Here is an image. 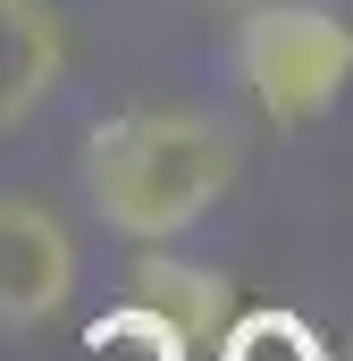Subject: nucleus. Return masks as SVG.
I'll use <instances>...</instances> for the list:
<instances>
[{
  "instance_id": "nucleus-2",
  "label": "nucleus",
  "mask_w": 353,
  "mask_h": 361,
  "mask_svg": "<svg viewBox=\"0 0 353 361\" xmlns=\"http://www.w3.org/2000/svg\"><path fill=\"white\" fill-rule=\"evenodd\" d=\"M236 85L277 135L320 126L353 85V25L320 0H244L236 17Z\"/></svg>"
},
{
  "instance_id": "nucleus-1",
  "label": "nucleus",
  "mask_w": 353,
  "mask_h": 361,
  "mask_svg": "<svg viewBox=\"0 0 353 361\" xmlns=\"http://www.w3.org/2000/svg\"><path fill=\"white\" fill-rule=\"evenodd\" d=\"M236 177H244V135L193 101L109 109L76 152L85 210L126 244H176L236 193Z\"/></svg>"
},
{
  "instance_id": "nucleus-8",
  "label": "nucleus",
  "mask_w": 353,
  "mask_h": 361,
  "mask_svg": "<svg viewBox=\"0 0 353 361\" xmlns=\"http://www.w3.org/2000/svg\"><path fill=\"white\" fill-rule=\"evenodd\" d=\"M345 361H353V353H345Z\"/></svg>"
},
{
  "instance_id": "nucleus-7",
  "label": "nucleus",
  "mask_w": 353,
  "mask_h": 361,
  "mask_svg": "<svg viewBox=\"0 0 353 361\" xmlns=\"http://www.w3.org/2000/svg\"><path fill=\"white\" fill-rule=\"evenodd\" d=\"M236 8H244V0H236Z\"/></svg>"
},
{
  "instance_id": "nucleus-5",
  "label": "nucleus",
  "mask_w": 353,
  "mask_h": 361,
  "mask_svg": "<svg viewBox=\"0 0 353 361\" xmlns=\"http://www.w3.org/2000/svg\"><path fill=\"white\" fill-rule=\"evenodd\" d=\"M68 85V17L59 0H0V135L34 126Z\"/></svg>"
},
{
  "instance_id": "nucleus-6",
  "label": "nucleus",
  "mask_w": 353,
  "mask_h": 361,
  "mask_svg": "<svg viewBox=\"0 0 353 361\" xmlns=\"http://www.w3.org/2000/svg\"><path fill=\"white\" fill-rule=\"evenodd\" d=\"M210 361H337L328 353V336H320V319H303V311H286V302H236V319L219 328V345Z\"/></svg>"
},
{
  "instance_id": "nucleus-4",
  "label": "nucleus",
  "mask_w": 353,
  "mask_h": 361,
  "mask_svg": "<svg viewBox=\"0 0 353 361\" xmlns=\"http://www.w3.org/2000/svg\"><path fill=\"white\" fill-rule=\"evenodd\" d=\"M76 294V235L51 202L0 193V336L59 319Z\"/></svg>"
},
{
  "instance_id": "nucleus-3",
  "label": "nucleus",
  "mask_w": 353,
  "mask_h": 361,
  "mask_svg": "<svg viewBox=\"0 0 353 361\" xmlns=\"http://www.w3.org/2000/svg\"><path fill=\"white\" fill-rule=\"evenodd\" d=\"M227 319H236V286L219 269L143 244V261L126 269V302L92 319V345H143V361H202Z\"/></svg>"
}]
</instances>
